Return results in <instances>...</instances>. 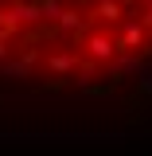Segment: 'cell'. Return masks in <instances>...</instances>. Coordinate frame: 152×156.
<instances>
[{
  "label": "cell",
  "instance_id": "277c9868",
  "mask_svg": "<svg viewBox=\"0 0 152 156\" xmlns=\"http://www.w3.org/2000/svg\"><path fill=\"white\" fill-rule=\"evenodd\" d=\"M47 66H51L55 74H70V70L78 66V58H74V55H51V62H47Z\"/></svg>",
  "mask_w": 152,
  "mask_h": 156
},
{
  "label": "cell",
  "instance_id": "3957f363",
  "mask_svg": "<svg viewBox=\"0 0 152 156\" xmlns=\"http://www.w3.org/2000/svg\"><path fill=\"white\" fill-rule=\"evenodd\" d=\"M121 16H125V4H121V0H97L94 20H101V23H117Z\"/></svg>",
  "mask_w": 152,
  "mask_h": 156
},
{
  "label": "cell",
  "instance_id": "7a4b0ae2",
  "mask_svg": "<svg viewBox=\"0 0 152 156\" xmlns=\"http://www.w3.org/2000/svg\"><path fill=\"white\" fill-rule=\"evenodd\" d=\"M86 58L90 62H113L117 58V43L109 31H90L86 35Z\"/></svg>",
  "mask_w": 152,
  "mask_h": 156
},
{
  "label": "cell",
  "instance_id": "5b68a950",
  "mask_svg": "<svg viewBox=\"0 0 152 156\" xmlns=\"http://www.w3.org/2000/svg\"><path fill=\"white\" fill-rule=\"evenodd\" d=\"M8 43H12V31H0V55H8Z\"/></svg>",
  "mask_w": 152,
  "mask_h": 156
},
{
  "label": "cell",
  "instance_id": "6da1fadb",
  "mask_svg": "<svg viewBox=\"0 0 152 156\" xmlns=\"http://www.w3.org/2000/svg\"><path fill=\"white\" fill-rule=\"evenodd\" d=\"M144 39H148V27H144L140 20H125V23H121V31L113 35L117 55H136V51L144 47Z\"/></svg>",
  "mask_w": 152,
  "mask_h": 156
}]
</instances>
